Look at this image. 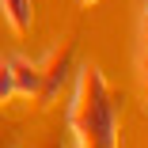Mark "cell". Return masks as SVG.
I'll list each match as a JSON object with an SVG mask.
<instances>
[{"label":"cell","instance_id":"1","mask_svg":"<svg viewBox=\"0 0 148 148\" xmlns=\"http://www.w3.org/2000/svg\"><path fill=\"white\" fill-rule=\"evenodd\" d=\"M69 133L72 148H118V103L99 65H84L76 72Z\"/></svg>","mask_w":148,"mask_h":148},{"label":"cell","instance_id":"2","mask_svg":"<svg viewBox=\"0 0 148 148\" xmlns=\"http://www.w3.org/2000/svg\"><path fill=\"white\" fill-rule=\"evenodd\" d=\"M72 65H76V42H72V38H61V42H57V46L46 53V61L38 65V69H42L38 106H49L57 95H61V87H65V80H69Z\"/></svg>","mask_w":148,"mask_h":148},{"label":"cell","instance_id":"3","mask_svg":"<svg viewBox=\"0 0 148 148\" xmlns=\"http://www.w3.org/2000/svg\"><path fill=\"white\" fill-rule=\"evenodd\" d=\"M8 65H12V80H15V99L38 103V91H42V69H38V61L15 53V57H8Z\"/></svg>","mask_w":148,"mask_h":148},{"label":"cell","instance_id":"4","mask_svg":"<svg viewBox=\"0 0 148 148\" xmlns=\"http://www.w3.org/2000/svg\"><path fill=\"white\" fill-rule=\"evenodd\" d=\"M0 19L8 23L12 34H31L34 27V0H0Z\"/></svg>","mask_w":148,"mask_h":148},{"label":"cell","instance_id":"5","mask_svg":"<svg viewBox=\"0 0 148 148\" xmlns=\"http://www.w3.org/2000/svg\"><path fill=\"white\" fill-rule=\"evenodd\" d=\"M15 99V80H12V65L8 57H0V103H12Z\"/></svg>","mask_w":148,"mask_h":148},{"label":"cell","instance_id":"6","mask_svg":"<svg viewBox=\"0 0 148 148\" xmlns=\"http://www.w3.org/2000/svg\"><path fill=\"white\" fill-rule=\"evenodd\" d=\"M0 148H15V133L12 129H0Z\"/></svg>","mask_w":148,"mask_h":148},{"label":"cell","instance_id":"7","mask_svg":"<svg viewBox=\"0 0 148 148\" xmlns=\"http://www.w3.org/2000/svg\"><path fill=\"white\" fill-rule=\"evenodd\" d=\"M80 4H84V8H91V4H99V0H80Z\"/></svg>","mask_w":148,"mask_h":148}]
</instances>
